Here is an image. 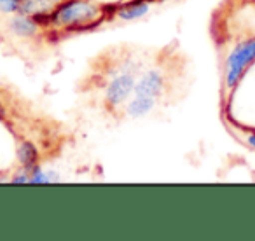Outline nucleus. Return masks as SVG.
<instances>
[{"instance_id":"obj_8","label":"nucleus","mask_w":255,"mask_h":241,"mask_svg":"<svg viewBox=\"0 0 255 241\" xmlns=\"http://www.w3.org/2000/svg\"><path fill=\"white\" fill-rule=\"evenodd\" d=\"M156 109V98L150 96H142V95H133L131 98L126 102V116L138 119L147 114H150Z\"/></svg>"},{"instance_id":"obj_10","label":"nucleus","mask_w":255,"mask_h":241,"mask_svg":"<svg viewBox=\"0 0 255 241\" xmlns=\"http://www.w3.org/2000/svg\"><path fill=\"white\" fill-rule=\"evenodd\" d=\"M245 143H247L250 149L255 150V131H248L247 135H245Z\"/></svg>"},{"instance_id":"obj_6","label":"nucleus","mask_w":255,"mask_h":241,"mask_svg":"<svg viewBox=\"0 0 255 241\" xmlns=\"http://www.w3.org/2000/svg\"><path fill=\"white\" fill-rule=\"evenodd\" d=\"M154 0H126L117 5L116 16L121 21H136L149 14Z\"/></svg>"},{"instance_id":"obj_11","label":"nucleus","mask_w":255,"mask_h":241,"mask_svg":"<svg viewBox=\"0 0 255 241\" xmlns=\"http://www.w3.org/2000/svg\"><path fill=\"white\" fill-rule=\"evenodd\" d=\"M2 2H7V0H0V4H2Z\"/></svg>"},{"instance_id":"obj_4","label":"nucleus","mask_w":255,"mask_h":241,"mask_svg":"<svg viewBox=\"0 0 255 241\" xmlns=\"http://www.w3.org/2000/svg\"><path fill=\"white\" fill-rule=\"evenodd\" d=\"M166 91V79L159 68H150L143 72L135 84V95L150 96V98H161Z\"/></svg>"},{"instance_id":"obj_2","label":"nucleus","mask_w":255,"mask_h":241,"mask_svg":"<svg viewBox=\"0 0 255 241\" xmlns=\"http://www.w3.org/2000/svg\"><path fill=\"white\" fill-rule=\"evenodd\" d=\"M252 65H255V37L240 40L227 54L224 61V86L227 91H234L240 86Z\"/></svg>"},{"instance_id":"obj_9","label":"nucleus","mask_w":255,"mask_h":241,"mask_svg":"<svg viewBox=\"0 0 255 241\" xmlns=\"http://www.w3.org/2000/svg\"><path fill=\"white\" fill-rule=\"evenodd\" d=\"M11 182H12V184H30L28 170H25V168H19V170L16 171L14 175H12Z\"/></svg>"},{"instance_id":"obj_1","label":"nucleus","mask_w":255,"mask_h":241,"mask_svg":"<svg viewBox=\"0 0 255 241\" xmlns=\"http://www.w3.org/2000/svg\"><path fill=\"white\" fill-rule=\"evenodd\" d=\"M102 18V7L93 0H60L49 14V26L68 30L95 28Z\"/></svg>"},{"instance_id":"obj_5","label":"nucleus","mask_w":255,"mask_h":241,"mask_svg":"<svg viewBox=\"0 0 255 241\" xmlns=\"http://www.w3.org/2000/svg\"><path fill=\"white\" fill-rule=\"evenodd\" d=\"M40 28L42 26L39 25V21L33 16L23 14V12H16L9 19V30L12 32V35L19 37V39H35L39 35Z\"/></svg>"},{"instance_id":"obj_7","label":"nucleus","mask_w":255,"mask_h":241,"mask_svg":"<svg viewBox=\"0 0 255 241\" xmlns=\"http://www.w3.org/2000/svg\"><path fill=\"white\" fill-rule=\"evenodd\" d=\"M16 157H18V163L25 170H32V168L39 166L40 164V152L37 149V145L30 140H23L19 142L18 149H16Z\"/></svg>"},{"instance_id":"obj_3","label":"nucleus","mask_w":255,"mask_h":241,"mask_svg":"<svg viewBox=\"0 0 255 241\" xmlns=\"http://www.w3.org/2000/svg\"><path fill=\"white\" fill-rule=\"evenodd\" d=\"M136 74L131 70H123L114 75L103 88V102L109 109H119L126 105V102L135 95Z\"/></svg>"}]
</instances>
